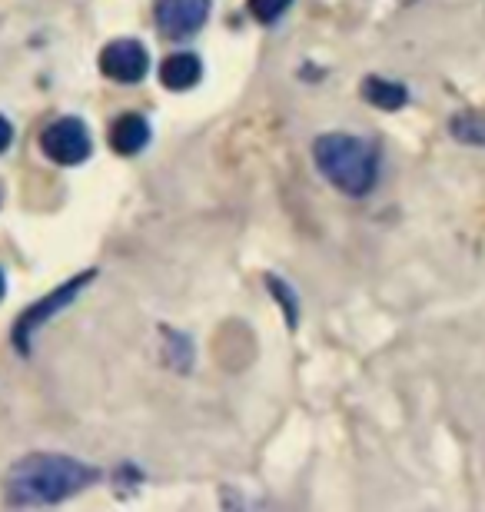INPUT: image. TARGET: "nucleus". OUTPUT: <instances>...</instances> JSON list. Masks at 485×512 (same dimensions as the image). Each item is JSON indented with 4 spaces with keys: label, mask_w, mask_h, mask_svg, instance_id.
I'll use <instances>...</instances> for the list:
<instances>
[{
    "label": "nucleus",
    "mask_w": 485,
    "mask_h": 512,
    "mask_svg": "<svg viewBox=\"0 0 485 512\" xmlns=\"http://www.w3.org/2000/svg\"><path fill=\"white\" fill-rule=\"evenodd\" d=\"M100 479V469L64 453L20 456L4 476V503L14 509L57 506L80 496Z\"/></svg>",
    "instance_id": "1"
},
{
    "label": "nucleus",
    "mask_w": 485,
    "mask_h": 512,
    "mask_svg": "<svg viewBox=\"0 0 485 512\" xmlns=\"http://www.w3.org/2000/svg\"><path fill=\"white\" fill-rule=\"evenodd\" d=\"M319 173L346 197H366L379 180V147L356 133H323L313 143Z\"/></svg>",
    "instance_id": "2"
},
{
    "label": "nucleus",
    "mask_w": 485,
    "mask_h": 512,
    "mask_svg": "<svg viewBox=\"0 0 485 512\" xmlns=\"http://www.w3.org/2000/svg\"><path fill=\"white\" fill-rule=\"evenodd\" d=\"M94 280H97V270H84V273L70 276L67 283H60L57 290H50L47 296H40L37 303H30L27 310L14 320V330H10V343H14V350L20 356H30L37 333L44 330V326L54 320V316L64 313L67 306H74L80 300V293H84Z\"/></svg>",
    "instance_id": "3"
},
{
    "label": "nucleus",
    "mask_w": 485,
    "mask_h": 512,
    "mask_svg": "<svg viewBox=\"0 0 485 512\" xmlns=\"http://www.w3.org/2000/svg\"><path fill=\"white\" fill-rule=\"evenodd\" d=\"M40 150L57 167H80L94 153L90 127L80 117H57L40 130Z\"/></svg>",
    "instance_id": "4"
},
{
    "label": "nucleus",
    "mask_w": 485,
    "mask_h": 512,
    "mask_svg": "<svg viewBox=\"0 0 485 512\" xmlns=\"http://www.w3.org/2000/svg\"><path fill=\"white\" fill-rule=\"evenodd\" d=\"M150 70V54L140 40L120 37L100 50V74L113 84H140Z\"/></svg>",
    "instance_id": "5"
},
{
    "label": "nucleus",
    "mask_w": 485,
    "mask_h": 512,
    "mask_svg": "<svg viewBox=\"0 0 485 512\" xmlns=\"http://www.w3.org/2000/svg\"><path fill=\"white\" fill-rule=\"evenodd\" d=\"M153 20L163 37L187 40L210 20V0H157Z\"/></svg>",
    "instance_id": "6"
},
{
    "label": "nucleus",
    "mask_w": 485,
    "mask_h": 512,
    "mask_svg": "<svg viewBox=\"0 0 485 512\" xmlns=\"http://www.w3.org/2000/svg\"><path fill=\"white\" fill-rule=\"evenodd\" d=\"M150 133V120L143 114H123L110 127V150L120 157H137L140 150H147Z\"/></svg>",
    "instance_id": "7"
},
{
    "label": "nucleus",
    "mask_w": 485,
    "mask_h": 512,
    "mask_svg": "<svg viewBox=\"0 0 485 512\" xmlns=\"http://www.w3.org/2000/svg\"><path fill=\"white\" fill-rule=\"evenodd\" d=\"M203 77V64L196 54H187V50H180V54H170L167 60L160 64V80L167 90H177V94H183V90H190L200 84Z\"/></svg>",
    "instance_id": "8"
},
{
    "label": "nucleus",
    "mask_w": 485,
    "mask_h": 512,
    "mask_svg": "<svg viewBox=\"0 0 485 512\" xmlns=\"http://www.w3.org/2000/svg\"><path fill=\"white\" fill-rule=\"evenodd\" d=\"M363 97L379 110H402L409 104V90L386 77H366L363 80Z\"/></svg>",
    "instance_id": "9"
},
{
    "label": "nucleus",
    "mask_w": 485,
    "mask_h": 512,
    "mask_svg": "<svg viewBox=\"0 0 485 512\" xmlns=\"http://www.w3.org/2000/svg\"><path fill=\"white\" fill-rule=\"evenodd\" d=\"M449 133L456 137L459 143H469V147H485V114H456L449 120Z\"/></svg>",
    "instance_id": "10"
},
{
    "label": "nucleus",
    "mask_w": 485,
    "mask_h": 512,
    "mask_svg": "<svg viewBox=\"0 0 485 512\" xmlns=\"http://www.w3.org/2000/svg\"><path fill=\"white\" fill-rule=\"evenodd\" d=\"M266 286H270V293L280 300V306L286 310V323H290V330H296V323H299V296H296V290L286 280H280V276H266Z\"/></svg>",
    "instance_id": "11"
},
{
    "label": "nucleus",
    "mask_w": 485,
    "mask_h": 512,
    "mask_svg": "<svg viewBox=\"0 0 485 512\" xmlns=\"http://www.w3.org/2000/svg\"><path fill=\"white\" fill-rule=\"evenodd\" d=\"M290 7H293V0H246L250 17L260 20V24H276Z\"/></svg>",
    "instance_id": "12"
},
{
    "label": "nucleus",
    "mask_w": 485,
    "mask_h": 512,
    "mask_svg": "<svg viewBox=\"0 0 485 512\" xmlns=\"http://www.w3.org/2000/svg\"><path fill=\"white\" fill-rule=\"evenodd\" d=\"M163 336L173 343L170 346V363L177 366V370H187V366H190V340H187V336H180V333H173V330H163Z\"/></svg>",
    "instance_id": "13"
},
{
    "label": "nucleus",
    "mask_w": 485,
    "mask_h": 512,
    "mask_svg": "<svg viewBox=\"0 0 485 512\" xmlns=\"http://www.w3.org/2000/svg\"><path fill=\"white\" fill-rule=\"evenodd\" d=\"M10 143H14V124H10L4 114H0V153H7Z\"/></svg>",
    "instance_id": "14"
},
{
    "label": "nucleus",
    "mask_w": 485,
    "mask_h": 512,
    "mask_svg": "<svg viewBox=\"0 0 485 512\" xmlns=\"http://www.w3.org/2000/svg\"><path fill=\"white\" fill-rule=\"evenodd\" d=\"M7 296V273H4V266H0V300Z\"/></svg>",
    "instance_id": "15"
}]
</instances>
